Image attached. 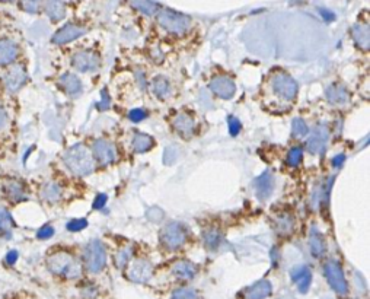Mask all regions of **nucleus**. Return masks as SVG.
Wrapping results in <instances>:
<instances>
[{
  "instance_id": "obj_12",
  "label": "nucleus",
  "mask_w": 370,
  "mask_h": 299,
  "mask_svg": "<svg viewBox=\"0 0 370 299\" xmlns=\"http://www.w3.org/2000/svg\"><path fill=\"white\" fill-rule=\"evenodd\" d=\"M328 137H329L328 128H326L325 126H318L315 128V132L307 139V151L314 155H321L325 151L326 143H328Z\"/></svg>"
},
{
  "instance_id": "obj_43",
  "label": "nucleus",
  "mask_w": 370,
  "mask_h": 299,
  "mask_svg": "<svg viewBox=\"0 0 370 299\" xmlns=\"http://www.w3.org/2000/svg\"><path fill=\"white\" fill-rule=\"evenodd\" d=\"M105 203H107V196L105 194H100L96 199H95V201H93V209H102L104 206H105Z\"/></svg>"
},
{
  "instance_id": "obj_5",
  "label": "nucleus",
  "mask_w": 370,
  "mask_h": 299,
  "mask_svg": "<svg viewBox=\"0 0 370 299\" xmlns=\"http://www.w3.org/2000/svg\"><path fill=\"white\" fill-rule=\"evenodd\" d=\"M161 239H162V244L165 245L168 250H177V248L182 247L184 242H185V239H187V231H185V228L182 227L181 223L172 222V223H168L166 227L163 228Z\"/></svg>"
},
{
  "instance_id": "obj_22",
  "label": "nucleus",
  "mask_w": 370,
  "mask_h": 299,
  "mask_svg": "<svg viewBox=\"0 0 370 299\" xmlns=\"http://www.w3.org/2000/svg\"><path fill=\"white\" fill-rule=\"evenodd\" d=\"M271 283L268 281H261L257 282L254 286H251L249 289L246 290V299H265L267 296L271 295Z\"/></svg>"
},
{
  "instance_id": "obj_47",
  "label": "nucleus",
  "mask_w": 370,
  "mask_h": 299,
  "mask_svg": "<svg viewBox=\"0 0 370 299\" xmlns=\"http://www.w3.org/2000/svg\"><path fill=\"white\" fill-rule=\"evenodd\" d=\"M344 159H345L344 155H338V156H335L334 159H333V165H334V166H341L344 162Z\"/></svg>"
},
{
  "instance_id": "obj_30",
  "label": "nucleus",
  "mask_w": 370,
  "mask_h": 299,
  "mask_svg": "<svg viewBox=\"0 0 370 299\" xmlns=\"http://www.w3.org/2000/svg\"><path fill=\"white\" fill-rule=\"evenodd\" d=\"M203 238H204V242H206V245H207L210 250H215V248H217L219 244H220V239H222L220 232L217 231L216 228H210V229H207V231H204Z\"/></svg>"
},
{
  "instance_id": "obj_44",
  "label": "nucleus",
  "mask_w": 370,
  "mask_h": 299,
  "mask_svg": "<svg viewBox=\"0 0 370 299\" xmlns=\"http://www.w3.org/2000/svg\"><path fill=\"white\" fill-rule=\"evenodd\" d=\"M98 108H100L101 111L109 108V98L108 95H107V91H102V101L98 104Z\"/></svg>"
},
{
  "instance_id": "obj_23",
  "label": "nucleus",
  "mask_w": 370,
  "mask_h": 299,
  "mask_svg": "<svg viewBox=\"0 0 370 299\" xmlns=\"http://www.w3.org/2000/svg\"><path fill=\"white\" fill-rule=\"evenodd\" d=\"M172 272L177 277L180 279H184V281H188V279H192L197 273V267L194 266L190 261H185V260H181V261H177L173 264L172 267Z\"/></svg>"
},
{
  "instance_id": "obj_32",
  "label": "nucleus",
  "mask_w": 370,
  "mask_h": 299,
  "mask_svg": "<svg viewBox=\"0 0 370 299\" xmlns=\"http://www.w3.org/2000/svg\"><path fill=\"white\" fill-rule=\"evenodd\" d=\"M354 40L356 44L360 47L361 50H369V35H367V28H356L354 29Z\"/></svg>"
},
{
  "instance_id": "obj_42",
  "label": "nucleus",
  "mask_w": 370,
  "mask_h": 299,
  "mask_svg": "<svg viewBox=\"0 0 370 299\" xmlns=\"http://www.w3.org/2000/svg\"><path fill=\"white\" fill-rule=\"evenodd\" d=\"M53 235H54V229L51 227H44L38 231V238H40V239H48V238H51Z\"/></svg>"
},
{
  "instance_id": "obj_9",
  "label": "nucleus",
  "mask_w": 370,
  "mask_h": 299,
  "mask_svg": "<svg viewBox=\"0 0 370 299\" xmlns=\"http://www.w3.org/2000/svg\"><path fill=\"white\" fill-rule=\"evenodd\" d=\"M3 82H5V86L8 91L18 92L27 82V72H25L24 66H21V64L12 66L5 74Z\"/></svg>"
},
{
  "instance_id": "obj_28",
  "label": "nucleus",
  "mask_w": 370,
  "mask_h": 299,
  "mask_svg": "<svg viewBox=\"0 0 370 299\" xmlns=\"http://www.w3.org/2000/svg\"><path fill=\"white\" fill-rule=\"evenodd\" d=\"M45 12L53 21H60L64 16V5L62 0H47Z\"/></svg>"
},
{
  "instance_id": "obj_10",
  "label": "nucleus",
  "mask_w": 370,
  "mask_h": 299,
  "mask_svg": "<svg viewBox=\"0 0 370 299\" xmlns=\"http://www.w3.org/2000/svg\"><path fill=\"white\" fill-rule=\"evenodd\" d=\"M92 156L101 163V165H108V163L114 162L115 159V147L114 145L105 140V139H100L93 143V151H92Z\"/></svg>"
},
{
  "instance_id": "obj_26",
  "label": "nucleus",
  "mask_w": 370,
  "mask_h": 299,
  "mask_svg": "<svg viewBox=\"0 0 370 299\" xmlns=\"http://www.w3.org/2000/svg\"><path fill=\"white\" fill-rule=\"evenodd\" d=\"M309 247H310V253L314 254V257H321L325 253V242L322 235L316 231L315 228H312L310 235H309Z\"/></svg>"
},
{
  "instance_id": "obj_40",
  "label": "nucleus",
  "mask_w": 370,
  "mask_h": 299,
  "mask_svg": "<svg viewBox=\"0 0 370 299\" xmlns=\"http://www.w3.org/2000/svg\"><path fill=\"white\" fill-rule=\"evenodd\" d=\"M128 117H130V120H131L133 123H139V121H142V120H145V118L147 117V113H146L145 109L135 108L133 109V111H130Z\"/></svg>"
},
{
  "instance_id": "obj_6",
  "label": "nucleus",
  "mask_w": 370,
  "mask_h": 299,
  "mask_svg": "<svg viewBox=\"0 0 370 299\" xmlns=\"http://www.w3.org/2000/svg\"><path fill=\"white\" fill-rule=\"evenodd\" d=\"M325 276L329 286L338 295H345L347 293L348 286H347V282H345V277H344L343 269L337 261H328L325 264Z\"/></svg>"
},
{
  "instance_id": "obj_17",
  "label": "nucleus",
  "mask_w": 370,
  "mask_h": 299,
  "mask_svg": "<svg viewBox=\"0 0 370 299\" xmlns=\"http://www.w3.org/2000/svg\"><path fill=\"white\" fill-rule=\"evenodd\" d=\"M291 279L298 285L299 290L302 293H306L312 282V273L306 266H298L291 270Z\"/></svg>"
},
{
  "instance_id": "obj_4",
  "label": "nucleus",
  "mask_w": 370,
  "mask_h": 299,
  "mask_svg": "<svg viewBox=\"0 0 370 299\" xmlns=\"http://www.w3.org/2000/svg\"><path fill=\"white\" fill-rule=\"evenodd\" d=\"M107 263V254L100 241H92L85 251V266L90 273H100Z\"/></svg>"
},
{
  "instance_id": "obj_39",
  "label": "nucleus",
  "mask_w": 370,
  "mask_h": 299,
  "mask_svg": "<svg viewBox=\"0 0 370 299\" xmlns=\"http://www.w3.org/2000/svg\"><path fill=\"white\" fill-rule=\"evenodd\" d=\"M177 158H178V151H177V147H175V146L166 147V152H165V156H163L165 163H173Z\"/></svg>"
},
{
  "instance_id": "obj_8",
  "label": "nucleus",
  "mask_w": 370,
  "mask_h": 299,
  "mask_svg": "<svg viewBox=\"0 0 370 299\" xmlns=\"http://www.w3.org/2000/svg\"><path fill=\"white\" fill-rule=\"evenodd\" d=\"M159 22H161V25L166 31L178 34V35L184 34L188 29V25H190V19L171 13V12H163L162 15L159 16Z\"/></svg>"
},
{
  "instance_id": "obj_15",
  "label": "nucleus",
  "mask_w": 370,
  "mask_h": 299,
  "mask_svg": "<svg viewBox=\"0 0 370 299\" xmlns=\"http://www.w3.org/2000/svg\"><path fill=\"white\" fill-rule=\"evenodd\" d=\"M18 54L19 47L16 46L15 41H12L9 38H0V64L2 66L13 63Z\"/></svg>"
},
{
  "instance_id": "obj_38",
  "label": "nucleus",
  "mask_w": 370,
  "mask_h": 299,
  "mask_svg": "<svg viewBox=\"0 0 370 299\" xmlns=\"http://www.w3.org/2000/svg\"><path fill=\"white\" fill-rule=\"evenodd\" d=\"M86 227H88V222L85 219H74V220H70L67 223V229L70 232H79V231L85 229Z\"/></svg>"
},
{
  "instance_id": "obj_45",
  "label": "nucleus",
  "mask_w": 370,
  "mask_h": 299,
  "mask_svg": "<svg viewBox=\"0 0 370 299\" xmlns=\"http://www.w3.org/2000/svg\"><path fill=\"white\" fill-rule=\"evenodd\" d=\"M6 123H8V113L3 108H0V130L6 126Z\"/></svg>"
},
{
  "instance_id": "obj_2",
  "label": "nucleus",
  "mask_w": 370,
  "mask_h": 299,
  "mask_svg": "<svg viewBox=\"0 0 370 299\" xmlns=\"http://www.w3.org/2000/svg\"><path fill=\"white\" fill-rule=\"evenodd\" d=\"M47 266L50 272L57 276H63L66 279H76L82 274L79 261L69 253H55L47 258Z\"/></svg>"
},
{
  "instance_id": "obj_46",
  "label": "nucleus",
  "mask_w": 370,
  "mask_h": 299,
  "mask_svg": "<svg viewBox=\"0 0 370 299\" xmlns=\"http://www.w3.org/2000/svg\"><path fill=\"white\" fill-rule=\"evenodd\" d=\"M16 258H18V253L16 251H9L8 253V257H6V261H8V264H15V261H16Z\"/></svg>"
},
{
  "instance_id": "obj_36",
  "label": "nucleus",
  "mask_w": 370,
  "mask_h": 299,
  "mask_svg": "<svg viewBox=\"0 0 370 299\" xmlns=\"http://www.w3.org/2000/svg\"><path fill=\"white\" fill-rule=\"evenodd\" d=\"M302 158H303V152L300 147H293L290 149L289 155H287V163L290 166H298L299 163L302 162Z\"/></svg>"
},
{
  "instance_id": "obj_31",
  "label": "nucleus",
  "mask_w": 370,
  "mask_h": 299,
  "mask_svg": "<svg viewBox=\"0 0 370 299\" xmlns=\"http://www.w3.org/2000/svg\"><path fill=\"white\" fill-rule=\"evenodd\" d=\"M131 255H133V247L127 245L124 248H121L117 253V255H115V264H117V267H120V269H121V267H126L127 264L130 263Z\"/></svg>"
},
{
  "instance_id": "obj_14",
  "label": "nucleus",
  "mask_w": 370,
  "mask_h": 299,
  "mask_svg": "<svg viewBox=\"0 0 370 299\" xmlns=\"http://www.w3.org/2000/svg\"><path fill=\"white\" fill-rule=\"evenodd\" d=\"M173 128L177 130V133L180 135L182 139L188 140L191 136L194 135L196 130V123L191 116L188 114H178L175 120H173Z\"/></svg>"
},
{
  "instance_id": "obj_35",
  "label": "nucleus",
  "mask_w": 370,
  "mask_h": 299,
  "mask_svg": "<svg viewBox=\"0 0 370 299\" xmlns=\"http://www.w3.org/2000/svg\"><path fill=\"white\" fill-rule=\"evenodd\" d=\"M291 132L295 137H305L307 135V126L306 123L302 118H295L293 124H291Z\"/></svg>"
},
{
  "instance_id": "obj_1",
  "label": "nucleus",
  "mask_w": 370,
  "mask_h": 299,
  "mask_svg": "<svg viewBox=\"0 0 370 299\" xmlns=\"http://www.w3.org/2000/svg\"><path fill=\"white\" fill-rule=\"evenodd\" d=\"M63 161L76 175H88L93 171V156L86 146L74 145L70 147L64 155Z\"/></svg>"
},
{
  "instance_id": "obj_34",
  "label": "nucleus",
  "mask_w": 370,
  "mask_h": 299,
  "mask_svg": "<svg viewBox=\"0 0 370 299\" xmlns=\"http://www.w3.org/2000/svg\"><path fill=\"white\" fill-rule=\"evenodd\" d=\"M21 10L27 12V13H36L43 0H18Z\"/></svg>"
},
{
  "instance_id": "obj_16",
  "label": "nucleus",
  "mask_w": 370,
  "mask_h": 299,
  "mask_svg": "<svg viewBox=\"0 0 370 299\" xmlns=\"http://www.w3.org/2000/svg\"><path fill=\"white\" fill-rule=\"evenodd\" d=\"M3 191H5V196L6 199L12 201V203H18L27 197V193H25V187L24 184L18 180H6L3 182Z\"/></svg>"
},
{
  "instance_id": "obj_41",
  "label": "nucleus",
  "mask_w": 370,
  "mask_h": 299,
  "mask_svg": "<svg viewBox=\"0 0 370 299\" xmlns=\"http://www.w3.org/2000/svg\"><path fill=\"white\" fill-rule=\"evenodd\" d=\"M227 121H229V130H230V135H232V136H236V135L239 133V130H241V123H239V120L236 117H229L227 118Z\"/></svg>"
},
{
  "instance_id": "obj_29",
  "label": "nucleus",
  "mask_w": 370,
  "mask_h": 299,
  "mask_svg": "<svg viewBox=\"0 0 370 299\" xmlns=\"http://www.w3.org/2000/svg\"><path fill=\"white\" fill-rule=\"evenodd\" d=\"M153 147V139L143 133H137L133 139V149L135 152H147Z\"/></svg>"
},
{
  "instance_id": "obj_24",
  "label": "nucleus",
  "mask_w": 370,
  "mask_h": 299,
  "mask_svg": "<svg viewBox=\"0 0 370 299\" xmlns=\"http://www.w3.org/2000/svg\"><path fill=\"white\" fill-rule=\"evenodd\" d=\"M326 98H328L329 102H333V104L341 105V104H345V102L348 101V92H347V89L344 88L343 85L334 83V85H331V86L326 89Z\"/></svg>"
},
{
  "instance_id": "obj_13",
  "label": "nucleus",
  "mask_w": 370,
  "mask_h": 299,
  "mask_svg": "<svg viewBox=\"0 0 370 299\" xmlns=\"http://www.w3.org/2000/svg\"><path fill=\"white\" fill-rule=\"evenodd\" d=\"M210 89L215 92L217 97L223 100H230L235 95L236 86L233 81L227 76H216L213 81L210 82Z\"/></svg>"
},
{
  "instance_id": "obj_21",
  "label": "nucleus",
  "mask_w": 370,
  "mask_h": 299,
  "mask_svg": "<svg viewBox=\"0 0 370 299\" xmlns=\"http://www.w3.org/2000/svg\"><path fill=\"white\" fill-rule=\"evenodd\" d=\"M274 225H276V231L279 232V235L287 236L295 229V218L289 213H280L274 219Z\"/></svg>"
},
{
  "instance_id": "obj_11",
  "label": "nucleus",
  "mask_w": 370,
  "mask_h": 299,
  "mask_svg": "<svg viewBox=\"0 0 370 299\" xmlns=\"http://www.w3.org/2000/svg\"><path fill=\"white\" fill-rule=\"evenodd\" d=\"M72 64L81 72L96 70L100 67V57L92 51H77L72 57Z\"/></svg>"
},
{
  "instance_id": "obj_18",
  "label": "nucleus",
  "mask_w": 370,
  "mask_h": 299,
  "mask_svg": "<svg viewBox=\"0 0 370 299\" xmlns=\"http://www.w3.org/2000/svg\"><path fill=\"white\" fill-rule=\"evenodd\" d=\"M83 34H85L83 28L76 27V25H67L53 36V43L54 44H66V43H70L73 40H76L77 36L83 35Z\"/></svg>"
},
{
  "instance_id": "obj_3",
  "label": "nucleus",
  "mask_w": 370,
  "mask_h": 299,
  "mask_svg": "<svg viewBox=\"0 0 370 299\" xmlns=\"http://www.w3.org/2000/svg\"><path fill=\"white\" fill-rule=\"evenodd\" d=\"M270 89L281 102H291L298 94V83L287 73L276 72L271 74Z\"/></svg>"
},
{
  "instance_id": "obj_19",
  "label": "nucleus",
  "mask_w": 370,
  "mask_h": 299,
  "mask_svg": "<svg viewBox=\"0 0 370 299\" xmlns=\"http://www.w3.org/2000/svg\"><path fill=\"white\" fill-rule=\"evenodd\" d=\"M59 83H60L62 89H63L67 95H70V97H77L82 92V82L79 81L77 76H74L72 73L63 74V76L59 79Z\"/></svg>"
},
{
  "instance_id": "obj_25",
  "label": "nucleus",
  "mask_w": 370,
  "mask_h": 299,
  "mask_svg": "<svg viewBox=\"0 0 370 299\" xmlns=\"http://www.w3.org/2000/svg\"><path fill=\"white\" fill-rule=\"evenodd\" d=\"M62 194H63L62 187L55 182H48L41 189V197L47 203H57L59 200L62 199Z\"/></svg>"
},
{
  "instance_id": "obj_27",
  "label": "nucleus",
  "mask_w": 370,
  "mask_h": 299,
  "mask_svg": "<svg viewBox=\"0 0 370 299\" xmlns=\"http://www.w3.org/2000/svg\"><path fill=\"white\" fill-rule=\"evenodd\" d=\"M152 91H153L154 95H156L158 98H161V100L168 98V97L171 95V86H169V82L166 81L165 78H162V76L154 78L153 81H152Z\"/></svg>"
},
{
  "instance_id": "obj_37",
  "label": "nucleus",
  "mask_w": 370,
  "mask_h": 299,
  "mask_svg": "<svg viewBox=\"0 0 370 299\" xmlns=\"http://www.w3.org/2000/svg\"><path fill=\"white\" fill-rule=\"evenodd\" d=\"M172 299H197V292L188 288H181L172 293Z\"/></svg>"
},
{
  "instance_id": "obj_33",
  "label": "nucleus",
  "mask_w": 370,
  "mask_h": 299,
  "mask_svg": "<svg viewBox=\"0 0 370 299\" xmlns=\"http://www.w3.org/2000/svg\"><path fill=\"white\" fill-rule=\"evenodd\" d=\"M13 228V220H12V216L6 210H2L0 209V234H9Z\"/></svg>"
},
{
  "instance_id": "obj_7",
  "label": "nucleus",
  "mask_w": 370,
  "mask_h": 299,
  "mask_svg": "<svg viewBox=\"0 0 370 299\" xmlns=\"http://www.w3.org/2000/svg\"><path fill=\"white\" fill-rule=\"evenodd\" d=\"M152 274H153V266L143 258L134 260L133 263L128 264V269H127V277L134 283H145L152 277Z\"/></svg>"
},
{
  "instance_id": "obj_20",
  "label": "nucleus",
  "mask_w": 370,
  "mask_h": 299,
  "mask_svg": "<svg viewBox=\"0 0 370 299\" xmlns=\"http://www.w3.org/2000/svg\"><path fill=\"white\" fill-rule=\"evenodd\" d=\"M272 189H274V180H272V175H271L268 171L264 173L261 177L257 178V181H255V190H257V196H258L260 199H268L271 196V193H272Z\"/></svg>"
}]
</instances>
